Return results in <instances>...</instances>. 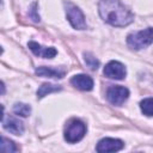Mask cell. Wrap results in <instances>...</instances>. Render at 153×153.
I'll return each mask as SVG.
<instances>
[{
    "instance_id": "obj_15",
    "label": "cell",
    "mask_w": 153,
    "mask_h": 153,
    "mask_svg": "<svg viewBox=\"0 0 153 153\" xmlns=\"http://www.w3.org/2000/svg\"><path fill=\"white\" fill-rule=\"evenodd\" d=\"M13 112L22 117H27L31 112V106L25 103H16L13 105Z\"/></svg>"
},
{
    "instance_id": "obj_14",
    "label": "cell",
    "mask_w": 153,
    "mask_h": 153,
    "mask_svg": "<svg viewBox=\"0 0 153 153\" xmlns=\"http://www.w3.org/2000/svg\"><path fill=\"white\" fill-rule=\"evenodd\" d=\"M84 61H85L86 66L92 71H96L99 67V60L90 51H85L84 53Z\"/></svg>"
},
{
    "instance_id": "obj_7",
    "label": "cell",
    "mask_w": 153,
    "mask_h": 153,
    "mask_svg": "<svg viewBox=\"0 0 153 153\" xmlns=\"http://www.w3.org/2000/svg\"><path fill=\"white\" fill-rule=\"evenodd\" d=\"M124 147V142L120 139L114 137H104L98 141L96 151L99 153H106V152H117L121 151Z\"/></svg>"
},
{
    "instance_id": "obj_18",
    "label": "cell",
    "mask_w": 153,
    "mask_h": 153,
    "mask_svg": "<svg viewBox=\"0 0 153 153\" xmlns=\"http://www.w3.org/2000/svg\"><path fill=\"white\" fill-rule=\"evenodd\" d=\"M5 93V84H4V81H1V94H4Z\"/></svg>"
},
{
    "instance_id": "obj_3",
    "label": "cell",
    "mask_w": 153,
    "mask_h": 153,
    "mask_svg": "<svg viewBox=\"0 0 153 153\" xmlns=\"http://www.w3.org/2000/svg\"><path fill=\"white\" fill-rule=\"evenodd\" d=\"M86 124L78 120V118H72L65 128V140L69 143H75L82 140V137L86 134Z\"/></svg>"
},
{
    "instance_id": "obj_17",
    "label": "cell",
    "mask_w": 153,
    "mask_h": 153,
    "mask_svg": "<svg viewBox=\"0 0 153 153\" xmlns=\"http://www.w3.org/2000/svg\"><path fill=\"white\" fill-rule=\"evenodd\" d=\"M29 17L35 22V23H38L39 22V16L37 13V2H33L31 8L29 10Z\"/></svg>"
},
{
    "instance_id": "obj_10",
    "label": "cell",
    "mask_w": 153,
    "mask_h": 153,
    "mask_svg": "<svg viewBox=\"0 0 153 153\" xmlns=\"http://www.w3.org/2000/svg\"><path fill=\"white\" fill-rule=\"evenodd\" d=\"M71 84L81 91H91L93 88V80L87 74H76L71 78Z\"/></svg>"
},
{
    "instance_id": "obj_2",
    "label": "cell",
    "mask_w": 153,
    "mask_h": 153,
    "mask_svg": "<svg viewBox=\"0 0 153 153\" xmlns=\"http://www.w3.org/2000/svg\"><path fill=\"white\" fill-rule=\"evenodd\" d=\"M153 43V27L131 32L127 36V44L133 50H141Z\"/></svg>"
},
{
    "instance_id": "obj_16",
    "label": "cell",
    "mask_w": 153,
    "mask_h": 153,
    "mask_svg": "<svg viewBox=\"0 0 153 153\" xmlns=\"http://www.w3.org/2000/svg\"><path fill=\"white\" fill-rule=\"evenodd\" d=\"M140 109L143 115L153 116V98H145L140 102Z\"/></svg>"
},
{
    "instance_id": "obj_11",
    "label": "cell",
    "mask_w": 153,
    "mask_h": 153,
    "mask_svg": "<svg viewBox=\"0 0 153 153\" xmlns=\"http://www.w3.org/2000/svg\"><path fill=\"white\" fill-rule=\"evenodd\" d=\"M35 73L38 76H44V78H57V79H62L66 74V72L63 69L60 68H54V67H47V66H41L37 67Z\"/></svg>"
},
{
    "instance_id": "obj_6",
    "label": "cell",
    "mask_w": 153,
    "mask_h": 153,
    "mask_svg": "<svg viewBox=\"0 0 153 153\" xmlns=\"http://www.w3.org/2000/svg\"><path fill=\"white\" fill-rule=\"evenodd\" d=\"M103 73H104V75L106 78L122 80L127 75V69H126L123 63H121L118 61H110V62H108L105 65Z\"/></svg>"
},
{
    "instance_id": "obj_4",
    "label": "cell",
    "mask_w": 153,
    "mask_h": 153,
    "mask_svg": "<svg viewBox=\"0 0 153 153\" xmlns=\"http://www.w3.org/2000/svg\"><path fill=\"white\" fill-rule=\"evenodd\" d=\"M65 10H66V17L69 22V24L76 29V30H85L86 29V20L82 11L74 4L69 1H65Z\"/></svg>"
},
{
    "instance_id": "obj_12",
    "label": "cell",
    "mask_w": 153,
    "mask_h": 153,
    "mask_svg": "<svg viewBox=\"0 0 153 153\" xmlns=\"http://www.w3.org/2000/svg\"><path fill=\"white\" fill-rule=\"evenodd\" d=\"M62 87L60 85H54V84H42L38 90H37V98H43L44 96L53 93V92H57L60 91Z\"/></svg>"
},
{
    "instance_id": "obj_8",
    "label": "cell",
    "mask_w": 153,
    "mask_h": 153,
    "mask_svg": "<svg viewBox=\"0 0 153 153\" xmlns=\"http://www.w3.org/2000/svg\"><path fill=\"white\" fill-rule=\"evenodd\" d=\"M1 124L5 130L10 131L11 134L14 135H22L24 133V124L16 117L6 116L4 112V106H2V115H1Z\"/></svg>"
},
{
    "instance_id": "obj_9",
    "label": "cell",
    "mask_w": 153,
    "mask_h": 153,
    "mask_svg": "<svg viewBox=\"0 0 153 153\" xmlns=\"http://www.w3.org/2000/svg\"><path fill=\"white\" fill-rule=\"evenodd\" d=\"M29 49L38 57H43V59H53L56 56L57 50L54 47H43L41 44H38L35 41H30L27 43Z\"/></svg>"
},
{
    "instance_id": "obj_1",
    "label": "cell",
    "mask_w": 153,
    "mask_h": 153,
    "mask_svg": "<svg viewBox=\"0 0 153 153\" xmlns=\"http://www.w3.org/2000/svg\"><path fill=\"white\" fill-rule=\"evenodd\" d=\"M98 12L103 22L109 25L123 27L134 22L133 12L121 2V0H100Z\"/></svg>"
},
{
    "instance_id": "obj_13",
    "label": "cell",
    "mask_w": 153,
    "mask_h": 153,
    "mask_svg": "<svg viewBox=\"0 0 153 153\" xmlns=\"http://www.w3.org/2000/svg\"><path fill=\"white\" fill-rule=\"evenodd\" d=\"M0 149L2 152H6V153H13V152H17L18 151V147L16 146V143L5 137V136H1V142H0Z\"/></svg>"
},
{
    "instance_id": "obj_5",
    "label": "cell",
    "mask_w": 153,
    "mask_h": 153,
    "mask_svg": "<svg viewBox=\"0 0 153 153\" xmlns=\"http://www.w3.org/2000/svg\"><path fill=\"white\" fill-rule=\"evenodd\" d=\"M129 97V90L124 86L115 85L110 86L106 91V99L109 103L116 106H121Z\"/></svg>"
}]
</instances>
